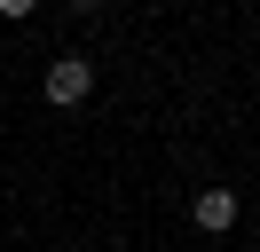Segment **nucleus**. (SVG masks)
Wrapping results in <instances>:
<instances>
[{
    "instance_id": "f03ea898",
    "label": "nucleus",
    "mask_w": 260,
    "mask_h": 252,
    "mask_svg": "<svg viewBox=\"0 0 260 252\" xmlns=\"http://www.w3.org/2000/svg\"><path fill=\"white\" fill-rule=\"evenodd\" d=\"M189 213H197V229H213V236H221V229H237V189H197V205H189Z\"/></svg>"
},
{
    "instance_id": "f257e3e1",
    "label": "nucleus",
    "mask_w": 260,
    "mask_h": 252,
    "mask_svg": "<svg viewBox=\"0 0 260 252\" xmlns=\"http://www.w3.org/2000/svg\"><path fill=\"white\" fill-rule=\"evenodd\" d=\"M87 94H95V63L87 55H55L48 63V103L71 110V103H87Z\"/></svg>"
}]
</instances>
